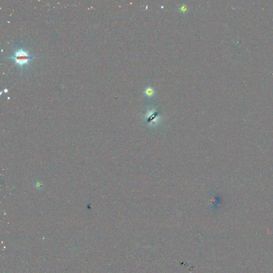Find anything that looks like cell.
<instances>
[{
  "label": "cell",
  "instance_id": "cell-1",
  "mask_svg": "<svg viewBox=\"0 0 273 273\" xmlns=\"http://www.w3.org/2000/svg\"><path fill=\"white\" fill-rule=\"evenodd\" d=\"M33 58V57L30 56L27 51H25L22 49H20L16 51L14 56L12 57L11 58L15 60L16 64H17L20 67H22L24 65L28 64L29 61L31 58Z\"/></svg>",
  "mask_w": 273,
  "mask_h": 273
},
{
  "label": "cell",
  "instance_id": "cell-2",
  "mask_svg": "<svg viewBox=\"0 0 273 273\" xmlns=\"http://www.w3.org/2000/svg\"><path fill=\"white\" fill-rule=\"evenodd\" d=\"M144 93L148 97H151L154 94V90L150 86H148L144 91Z\"/></svg>",
  "mask_w": 273,
  "mask_h": 273
},
{
  "label": "cell",
  "instance_id": "cell-3",
  "mask_svg": "<svg viewBox=\"0 0 273 273\" xmlns=\"http://www.w3.org/2000/svg\"><path fill=\"white\" fill-rule=\"evenodd\" d=\"M178 9H179V11L181 13H185L187 12V10H188V9L187 8L186 5H185V4H183L180 6V7Z\"/></svg>",
  "mask_w": 273,
  "mask_h": 273
}]
</instances>
